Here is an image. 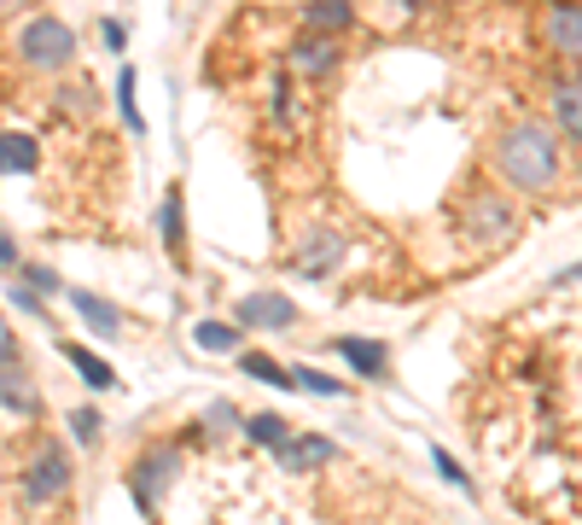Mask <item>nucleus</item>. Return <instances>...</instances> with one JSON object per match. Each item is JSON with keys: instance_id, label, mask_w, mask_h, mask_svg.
I'll return each instance as SVG.
<instances>
[{"instance_id": "nucleus-8", "label": "nucleus", "mask_w": 582, "mask_h": 525, "mask_svg": "<svg viewBox=\"0 0 582 525\" xmlns=\"http://www.w3.org/2000/svg\"><path fill=\"white\" fill-rule=\"evenodd\" d=\"M274 456H280V468L309 473V468H321V461H332V438H321V432H309V438H285Z\"/></svg>"}, {"instance_id": "nucleus-22", "label": "nucleus", "mask_w": 582, "mask_h": 525, "mask_svg": "<svg viewBox=\"0 0 582 525\" xmlns=\"http://www.w3.org/2000/svg\"><path fill=\"white\" fill-rule=\"evenodd\" d=\"M158 228H163V246H181V199L170 193V199H163V211H158Z\"/></svg>"}, {"instance_id": "nucleus-9", "label": "nucleus", "mask_w": 582, "mask_h": 525, "mask_svg": "<svg viewBox=\"0 0 582 525\" xmlns=\"http://www.w3.org/2000/svg\"><path fill=\"white\" fill-rule=\"evenodd\" d=\"M338 257H344V239H338V234H321L315 246H303V257H298V275L321 280V275H332V269H338Z\"/></svg>"}, {"instance_id": "nucleus-10", "label": "nucleus", "mask_w": 582, "mask_h": 525, "mask_svg": "<svg viewBox=\"0 0 582 525\" xmlns=\"http://www.w3.org/2000/svg\"><path fill=\"white\" fill-rule=\"evenodd\" d=\"M71 304H76V315L88 321L99 339H117V333H122V315L106 304V298H94V292H71Z\"/></svg>"}, {"instance_id": "nucleus-25", "label": "nucleus", "mask_w": 582, "mask_h": 525, "mask_svg": "<svg viewBox=\"0 0 582 525\" xmlns=\"http://www.w3.org/2000/svg\"><path fill=\"white\" fill-rule=\"evenodd\" d=\"M0 368H18V339H12V328H0Z\"/></svg>"}, {"instance_id": "nucleus-21", "label": "nucleus", "mask_w": 582, "mask_h": 525, "mask_svg": "<svg viewBox=\"0 0 582 525\" xmlns=\"http://www.w3.org/2000/svg\"><path fill=\"white\" fill-rule=\"evenodd\" d=\"M553 111H559V129H565V135H576V129H582V99H576V88H571V83L553 94Z\"/></svg>"}, {"instance_id": "nucleus-1", "label": "nucleus", "mask_w": 582, "mask_h": 525, "mask_svg": "<svg viewBox=\"0 0 582 525\" xmlns=\"http://www.w3.org/2000/svg\"><path fill=\"white\" fill-rule=\"evenodd\" d=\"M495 170H502L513 188H525V193H548L553 181H559V147H553V135L542 124L513 129L502 140V152H495Z\"/></svg>"}, {"instance_id": "nucleus-12", "label": "nucleus", "mask_w": 582, "mask_h": 525, "mask_svg": "<svg viewBox=\"0 0 582 525\" xmlns=\"http://www.w3.org/2000/svg\"><path fill=\"white\" fill-rule=\"evenodd\" d=\"M291 65H298L303 76H321L338 65V47L326 42V35H309V42H298V53H291Z\"/></svg>"}, {"instance_id": "nucleus-11", "label": "nucleus", "mask_w": 582, "mask_h": 525, "mask_svg": "<svg viewBox=\"0 0 582 525\" xmlns=\"http://www.w3.org/2000/svg\"><path fill=\"white\" fill-rule=\"evenodd\" d=\"M35 164H41V152H35L30 135H0V170H7V175H30Z\"/></svg>"}, {"instance_id": "nucleus-5", "label": "nucleus", "mask_w": 582, "mask_h": 525, "mask_svg": "<svg viewBox=\"0 0 582 525\" xmlns=\"http://www.w3.org/2000/svg\"><path fill=\"white\" fill-rule=\"evenodd\" d=\"M71 491V461H65V450H41L35 461H30V473H24V496L30 502H53V496H65Z\"/></svg>"}, {"instance_id": "nucleus-19", "label": "nucleus", "mask_w": 582, "mask_h": 525, "mask_svg": "<svg viewBox=\"0 0 582 525\" xmlns=\"http://www.w3.org/2000/svg\"><path fill=\"white\" fill-rule=\"evenodd\" d=\"M239 362H245V374H251V379H262V386L291 392V374L280 368V362H268V356H239Z\"/></svg>"}, {"instance_id": "nucleus-26", "label": "nucleus", "mask_w": 582, "mask_h": 525, "mask_svg": "<svg viewBox=\"0 0 582 525\" xmlns=\"http://www.w3.org/2000/svg\"><path fill=\"white\" fill-rule=\"evenodd\" d=\"M436 473H443L449 484H466V473H461V468H454V456H449V450H436Z\"/></svg>"}, {"instance_id": "nucleus-20", "label": "nucleus", "mask_w": 582, "mask_h": 525, "mask_svg": "<svg viewBox=\"0 0 582 525\" xmlns=\"http://www.w3.org/2000/svg\"><path fill=\"white\" fill-rule=\"evenodd\" d=\"M291 386H303V392H315V397H344V379H332L321 368H298V374H291Z\"/></svg>"}, {"instance_id": "nucleus-23", "label": "nucleus", "mask_w": 582, "mask_h": 525, "mask_svg": "<svg viewBox=\"0 0 582 525\" xmlns=\"http://www.w3.org/2000/svg\"><path fill=\"white\" fill-rule=\"evenodd\" d=\"M117 99H122V117H129V129H146V124H140V106H134V71L117 76Z\"/></svg>"}, {"instance_id": "nucleus-7", "label": "nucleus", "mask_w": 582, "mask_h": 525, "mask_svg": "<svg viewBox=\"0 0 582 525\" xmlns=\"http://www.w3.org/2000/svg\"><path fill=\"white\" fill-rule=\"evenodd\" d=\"M332 351L338 356H349V368L356 374H367V379H385V368H390V351L379 345V339H356V333H344V339H332Z\"/></svg>"}, {"instance_id": "nucleus-24", "label": "nucleus", "mask_w": 582, "mask_h": 525, "mask_svg": "<svg viewBox=\"0 0 582 525\" xmlns=\"http://www.w3.org/2000/svg\"><path fill=\"white\" fill-rule=\"evenodd\" d=\"M71 432H76V443H94L99 438V415L94 409H76L71 415Z\"/></svg>"}, {"instance_id": "nucleus-28", "label": "nucleus", "mask_w": 582, "mask_h": 525, "mask_svg": "<svg viewBox=\"0 0 582 525\" xmlns=\"http://www.w3.org/2000/svg\"><path fill=\"white\" fill-rule=\"evenodd\" d=\"M12 262H18V239L0 228V269H12Z\"/></svg>"}, {"instance_id": "nucleus-27", "label": "nucleus", "mask_w": 582, "mask_h": 525, "mask_svg": "<svg viewBox=\"0 0 582 525\" xmlns=\"http://www.w3.org/2000/svg\"><path fill=\"white\" fill-rule=\"evenodd\" d=\"M12 304H18V310H30V315H41V298H35L30 287H12Z\"/></svg>"}, {"instance_id": "nucleus-17", "label": "nucleus", "mask_w": 582, "mask_h": 525, "mask_svg": "<svg viewBox=\"0 0 582 525\" xmlns=\"http://www.w3.org/2000/svg\"><path fill=\"white\" fill-rule=\"evenodd\" d=\"M349 18H356L349 0H315V7H309V24L315 30H349Z\"/></svg>"}, {"instance_id": "nucleus-6", "label": "nucleus", "mask_w": 582, "mask_h": 525, "mask_svg": "<svg viewBox=\"0 0 582 525\" xmlns=\"http://www.w3.org/2000/svg\"><path fill=\"white\" fill-rule=\"evenodd\" d=\"M291 321H298V304H291L285 292H251L239 304L234 328H291Z\"/></svg>"}, {"instance_id": "nucleus-3", "label": "nucleus", "mask_w": 582, "mask_h": 525, "mask_svg": "<svg viewBox=\"0 0 582 525\" xmlns=\"http://www.w3.org/2000/svg\"><path fill=\"white\" fill-rule=\"evenodd\" d=\"M175 473H181V456H175V443H152L140 461H134V473H129V491H134V502L140 508H152V502L175 484Z\"/></svg>"}, {"instance_id": "nucleus-15", "label": "nucleus", "mask_w": 582, "mask_h": 525, "mask_svg": "<svg viewBox=\"0 0 582 525\" xmlns=\"http://www.w3.org/2000/svg\"><path fill=\"white\" fill-rule=\"evenodd\" d=\"M193 339H198V351H239L245 345V328H227V321H198Z\"/></svg>"}, {"instance_id": "nucleus-31", "label": "nucleus", "mask_w": 582, "mask_h": 525, "mask_svg": "<svg viewBox=\"0 0 582 525\" xmlns=\"http://www.w3.org/2000/svg\"><path fill=\"white\" fill-rule=\"evenodd\" d=\"M0 7H7V0H0Z\"/></svg>"}, {"instance_id": "nucleus-13", "label": "nucleus", "mask_w": 582, "mask_h": 525, "mask_svg": "<svg viewBox=\"0 0 582 525\" xmlns=\"http://www.w3.org/2000/svg\"><path fill=\"white\" fill-rule=\"evenodd\" d=\"M65 356H71V368L82 374V379H88V386H99V392H111L117 386V374L106 368V362H99L88 345H65Z\"/></svg>"}, {"instance_id": "nucleus-2", "label": "nucleus", "mask_w": 582, "mask_h": 525, "mask_svg": "<svg viewBox=\"0 0 582 525\" xmlns=\"http://www.w3.org/2000/svg\"><path fill=\"white\" fill-rule=\"evenodd\" d=\"M18 53L30 58L35 71H65L76 58V30L65 24V18H30L24 30H18Z\"/></svg>"}, {"instance_id": "nucleus-18", "label": "nucleus", "mask_w": 582, "mask_h": 525, "mask_svg": "<svg viewBox=\"0 0 582 525\" xmlns=\"http://www.w3.org/2000/svg\"><path fill=\"white\" fill-rule=\"evenodd\" d=\"M245 432H251V438L262 443V450H280V443L291 438V427H285L280 415H257V420H245Z\"/></svg>"}, {"instance_id": "nucleus-14", "label": "nucleus", "mask_w": 582, "mask_h": 525, "mask_svg": "<svg viewBox=\"0 0 582 525\" xmlns=\"http://www.w3.org/2000/svg\"><path fill=\"white\" fill-rule=\"evenodd\" d=\"M582 18H576V7H559L553 18H548V35H553V47L565 53V58H576V47H582Z\"/></svg>"}, {"instance_id": "nucleus-4", "label": "nucleus", "mask_w": 582, "mask_h": 525, "mask_svg": "<svg viewBox=\"0 0 582 525\" xmlns=\"http://www.w3.org/2000/svg\"><path fill=\"white\" fill-rule=\"evenodd\" d=\"M466 239H477V246H502V239L518 228V211L507 205V199H466Z\"/></svg>"}, {"instance_id": "nucleus-16", "label": "nucleus", "mask_w": 582, "mask_h": 525, "mask_svg": "<svg viewBox=\"0 0 582 525\" xmlns=\"http://www.w3.org/2000/svg\"><path fill=\"white\" fill-rule=\"evenodd\" d=\"M0 403H12L18 415H35V392L18 368H0Z\"/></svg>"}, {"instance_id": "nucleus-30", "label": "nucleus", "mask_w": 582, "mask_h": 525, "mask_svg": "<svg viewBox=\"0 0 582 525\" xmlns=\"http://www.w3.org/2000/svg\"><path fill=\"white\" fill-rule=\"evenodd\" d=\"M227 427H234V409H222V403H216V409H211V432H227Z\"/></svg>"}, {"instance_id": "nucleus-29", "label": "nucleus", "mask_w": 582, "mask_h": 525, "mask_svg": "<svg viewBox=\"0 0 582 525\" xmlns=\"http://www.w3.org/2000/svg\"><path fill=\"white\" fill-rule=\"evenodd\" d=\"M30 287H41V292H58V275H53V269H30Z\"/></svg>"}]
</instances>
